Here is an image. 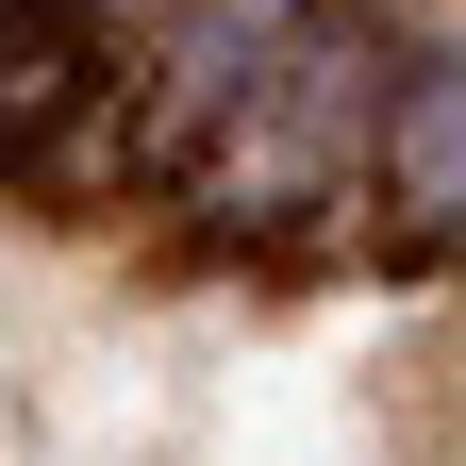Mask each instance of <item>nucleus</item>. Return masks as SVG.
Listing matches in <instances>:
<instances>
[{"mask_svg": "<svg viewBox=\"0 0 466 466\" xmlns=\"http://www.w3.org/2000/svg\"><path fill=\"white\" fill-rule=\"evenodd\" d=\"M217 466H367V433H350V400H333L317 367H250V383H233Z\"/></svg>", "mask_w": 466, "mask_h": 466, "instance_id": "obj_1", "label": "nucleus"}]
</instances>
